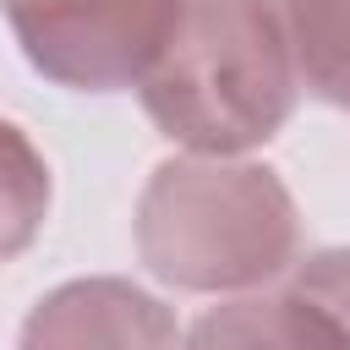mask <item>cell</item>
I'll return each instance as SVG.
<instances>
[{"instance_id": "cell-6", "label": "cell", "mask_w": 350, "mask_h": 350, "mask_svg": "<svg viewBox=\"0 0 350 350\" xmlns=\"http://www.w3.org/2000/svg\"><path fill=\"white\" fill-rule=\"evenodd\" d=\"M273 11L290 33L301 88L350 109V0H273Z\"/></svg>"}, {"instance_id": "cell-1", "label": "cell", "mask_w": 350, "mask_h": 350, "mask_svg": "<svg viewBox=\"0 0 350 350\" xmlns=\"http://www.w3.org/2000/svg\"><path fill=\"white\" fill-rule=\"evenodd\" d=\"M137 262L186 295H252L301 257V213L262 159L175 153L153 164L131 213Z\"/></svg>"}, {"instance_id": "cell-2", "label": "cell", "mask_w": 350, "mask_h": 350, "mask_svg": "<svg viewBox=\"0 0 350 350\" xmlns=\"http://www.w3.org/2000/svg\"><path fill=\"white\" fill-rule=\"evenodd\" d=\"M137 98L180 153L252 159L290 126L301 98V66L273 0H186Z\"/></svg>"}, {"instance_id": "cell-5", "label": "cell", "mask_w": 350, "mask_h": 350, "mask_svg": "<svg viewBox=\"0 0 350 350\" xmlns=\"http://www.w3.org/2000/svg\"><path fill=\"white\" fill-rule=\"evenodd\" d=\"M180 350H350V334L334 323L328 306L284 284V290L224 295L186 328Z\"/></svg>"}, {"instance_id": "cell-4", "label": "cell", "mask_w": 350, "mask_h": 350, "mask_svg": "<svg viewBox=\"0 0 350 350\" xmlns=\"http://www.w3.org/2000/svg\"><path fill=\"white\" fill-rule=\"evenodd\" d=\"M175 312L131 279H66L33 301L16 350H180Z\"/></svg>"}, {"instance_id": "cell-8", "label": "cell", "mask_w": 350, "mask_h": 350, "mask_svg": "<svg viewBox=\"0 0 350 350\" xmlns=\"http://www.w3.org/2000/svg\"><path fill=\"white\" fill-rule=\"evenodd\" d=\"M290 284L306 290L317 306L334 312V323L350 334V246H323L290 268Z\"/></svg>"}, {"instance_id": "cell-3", "label": "cell", "mask_w": 350, "mask_h": 350, "mask_svg": "<svg viewBox=\"0 0 350 350\" xmlns=\"http://www.w3.org/2000/svg\"><path fill=\"white\" fill-rule=\"evenodd\" d=\"M186 0H5L27 66L71 93L142 88Z\"/></svg>"}, {"instance_id": "cell-7", "label": "cell", "mask_w": 350, "mask_h": 350, "mask_svg": "<svg viewBox=\"0 0 350 350\" xmlns=\"http://www.w3.org/2000/svg\"><path fill=\"white\" fill-rule=\"evenodd\" d=\"M5 153H11V180H5V252L16 257L33 230L44 224L49 208V164L27 148L22 126H5Z\"/></svg>"}]
</instances>
